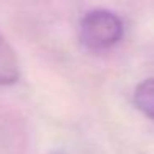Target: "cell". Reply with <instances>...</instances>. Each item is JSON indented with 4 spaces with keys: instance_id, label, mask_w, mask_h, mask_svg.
<instances>
[{
    "instance_id": "6da1fadb",
    "label": "cell",
    "mask_w": 154,
    "mask_h": 154,
    "mask_svg": "<svg viewBox=\"0 0 154 154\" xmlns=\"http://www.w3.org/2000/svg\"><path fill=\"white\" fill-rule=\"evenodd\" d=\"M123 37V22L111 10L98 8L83 17L80 25V38L90 50H106Z\"/></svg>"
},
{
    "instance_id": "7a4b0ae2",
    "label": "cell",
    "mask_w": 154,
    "mask_h": 154,
    "mask_svg": "<svg viewBox=\"0 0 154 154\" xmlns=\"http://www.w3.org/2000/svg\"><path fill=\"white\" fill-rule=\"evenodd\" d=\"M20 76L18 60L14 48L0 35V85H12Z\"/></svg>"
},
{
    "instance_id": "3957f363",
    "label": "cell",
    "mask_w": 154,
    "mask_h": 154,
    "mask_svg": "<svg viewBox=\"0 0 154 154\" xmlns=\"http://www.w3.org/2000/svg\"><path fill=\"white\" fill-rule=\"evenodd\" d=\"M134 104L146 116L154 119V78L141 81L134 90Z\"/></svg>"
}]
</instances>
